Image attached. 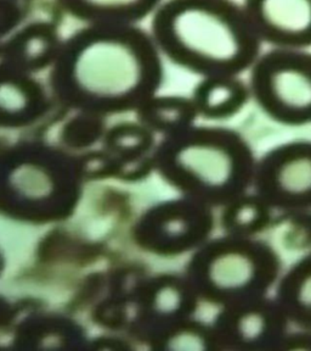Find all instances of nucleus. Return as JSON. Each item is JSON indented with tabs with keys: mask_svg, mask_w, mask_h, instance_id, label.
Segmentation results:
<instances>
[{
	"mask_svg": "<svg viewBox=\"0 0 311 351\" xmlns=\"http://www.w3.org/2000/svg\"><path fill=\"white\" fill-rule=\"evenodd\" d=\"M152 38L172 60L207 76H235L257 61L262 42L234 0H168Z\"/></svg>",
	"mask_w": 311,
	"mask_h": 351,
	"instance_id": "1",
	"label": "nucleus"
},
{
	"mask_svg": "<svg viewBox=\"0 0 311 351\" xmlns=\"http://www.w3.org/2000/svg\"><path fill=\"white\" fill-rule=\"evenodd\" d=\"M152 36L133 25H89L61 44V72L77 92L123 101L144 90L159 67Z\"/></svg>",
	"mask_w": 311,
	"mask_h": 351,
	"instance_id": "2",
	"label": "nucleus"
},
{
	"mask_svg": "<svg viewBox=\"0 0 311 351\" xmlns=\"http://www.w3.org/2000/svg\"><path fill=\"white\" fill-rule=\"evenodd\" d=\"M252 83L260 104L288 122L311 120V51L276 48L259 55Z\"/></svg>",
	"mask_w": 311,
	"mask_h": 351,
	"instance_id": "3",
	"label": "nucleus"
},
{
	"mask_svg": "<svg viewBox=\"0 0 311 351\" xmlns=\"http://www.w3.org/2000/svg\"><path fill=\"white\" fill-rule=\"evenodd\" d=\"M242 6L262 43L310 48L311 0H243Z\"/></svg>",
	"mask_w": 311,
	"mask_h": 351,
	"instance_id": "4",
	"label": "nucleus"
},
{
	"mask_svg": "<svg viewBox=\"0 0 311 351\" xmlns=\"http://www.w3.org/2000/svg\"><path fill=\"white\" fill-rule=\"evenodd\" d=\"M89 25H133L157 9L161 0H59Z\"/></svg>",
	"mask_w": 311,
	"mask_h": 351,
	"instance_id": "5",
	"label": "nucleus"
},
{
	"mask_svg": "<svg viewBox=\"0 0 311 351\" xmlns=\"http://www.w3.org/2000/svg\"><path fill=\"white\" fill-rule=\"evenodd\" d=\"M61 44L53 27L46 23H33L8 42L6 58L14 65L38 66L57 56Z\"/></svg>",
	"mask_w": 311,
	"mask_h": 351,
	"instance_id": "6",
	"label": "nucleus"
},
{
	"mask_svg": "<svg viewBox=\"0 0 311 351\" xmlns=\"http://www.w3.org/2000/svg\"><path fill=\"white\" fill-rule=\"evenodd\" d=\"M245 100V89L234 76H208L200 93V104L207 114L234 112Z\"/></svg>",
	"mask_w": 311,
	"mask_h": 351,
	"instance_id": "7",
	"label": "nucleus"
},
{
	"mask_svg": "<svg viewBox=\"0 0 311 351\" xmlns=\"http://www.w3.org/2000/svg\"><path fill=\"white\" fill-rule=\"evenodd\" d=\"M219 269V280L221 285L237 287L245 283L251 276V266L242 256H229Z\"/></svg>",
	"mask_w": 311,
	"mask_h": 351,
	"instance_id": "8",
	"label": "nucleus"
},
{
	"mask_svg": "<svg viewBox=\"0 0 311 351\" xmlns=\"http://www.w3.org/2000/svg\"><path fill=\"white\" fill-rule=\"evenodd\" d=\"M27 103L22 86L15 82L0 83V106L6 111H20Z\"/></svg>",
	"mask_w": 311,
	"mask_h": 351,
	"instance_id": "9",
	"label": "nucleus"
},
{
	"mask_svg": "<svg viewBox=\"0 0 311 351\" xmlns=\"http://www.w3.org/2000/svg\"><path fill=\"white\" fill-rule=\"evenodd\" d=\"M286 186L293 191H304L311 184V165L299 161L288 167L284 175Z\"/></svg>",
	"mask_w": 311,
	"mask_h": 351,
	"instance_id": "10",
	"label": "nucleus"
},
{
	"mask_svg": "<svg viewBox=\"0 0 311 351\" xmlns=\"http://www.w3.org/2000/svg\"><path fill=\"white\" fill-rule=\"evenodd\" d=\"M20 20V12L12 0H0V39L15 28Z\"/></svg>",
	"mask_w": 311,
	"mask_h": 351,
	"instance_id": "11",
	"label": "nucleus"
}]
</instances>
